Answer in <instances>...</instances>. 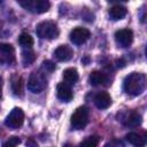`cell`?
Segmentation results:
<instances>
[{"label":"cell","instance_id":"obj_1","mask_svg":"<svg viewBox=\"0 0 147 147\" xmlns=\"http://www.w3.org/2000/svg\"><path fill=\"white\" fill-rule=\"evenodd\" d=\"M146 87V77L140 72H132L123 80V90L129 95L136 96L141 94Z\"/></svg>","mask_w":147,"mask_h":147},{"label":"cell","instance_id":"obj_2","mask_svg":"<svg viewBox=\"0 0 147 147\" xmlns=\"http://www.w3.org/2000/svg\"><path fill=\"white\" fill-rule=\"evenodd\" d=\"M36 33L38 37L44 39H54L59 36V29L52 21H44L37 25Z\"/></svg>","mask_w":147,"mask_h":147},{"label":"cell","instance_id":"obj_3","mask_svg":"<svg viewBox=\"0 0 147 147\" xmlns=\"http://www.w3.org/2000/svg\"><path fill=\"white\" fill-rule=\"evenodd\" d=\"M88 122V109L85 106L78 107L74 114L71 115L70 118V123L74 130H82L86 126Z\"/></svg>","mask_w":147,"mask_h":147},{"label":"cell","instance_id":"obj_4","mask_svg":"<svg viewBox=\"0 0 147 147\" xmlns=\"http://www.w3.org/2000/svg\"><path fill=\"white\" fill-rule=\"evenodd\" d=\"M46 85H47V80L42 72L33 71L30 75V78L28 80V90L31 91L32 93H40L41 91L45 90Z\"/></svg>","mask_w":147,"mask_h":147},{"label":"cell","instance_id":"obj_5","mask_svg":"<svg viewBox=\"0 0 147 147\" xmlns=\"http://www.w3.org/2000/svg\"><path fill=\"white\" fill-rule=\"evenodd\" d=\"M18 3L29 11L41 14L49 9V2L47 0H20Z\"/></svg>","mask_w":147,"mask_h":147},{"label":"cell","instance_id":"obj_6","mask_svg":"<svg viewBox=\"0 0 147 147\" xmlns=\"http://www.w3.org/2000/svg\"><path fill=\"white\" fill-rule=\"evenodd\" d=\"M24 122V113L21 108H14L6 117L5 124L10 129H18Z\"/></svg>","mask_w":147,"mask_h":147},{"label":"cell","instance_id":"obj_7","mask_svg":"<svg viewBox=\"0 0 147 147\" xmlns=\"http://www.w3.org/2000/svg\"><path fill=\"white\" fill-rule=\"evenodd\" d=\"M115 41L119 47H129L133 41V32L130 29H121L115 32Z\"/></svg>","mask_w":147,"mask_h":147},{"label":"cell","instance_id":"obj_8","mask_svg":"<svg viewBox=\"0 0 147 147\" xmlns=\"http://www.w3.org/2000/svg\"><path fill=\"white\" fill-rule=\"evenodd\" d=\"M91 33L86 28L83 26H77L75 29L71 30L70 32V40L75 44V45H82L84 44L88 38H90Z\"/></svg>","mask_w":147,"mask_h":147},{"label":"cell","instance_id":"obj_9","mask_svg":"<svg viewBox=\"0 0 147 147\" xmlns=\"http://www.w3.org/2000/svg\"><path fill=\"white\" fill-rule=\"evenodd\" d=\"M0 60L2 63H13L15 60V49L10 44L0 45Z\"/></svg>","mask_w":147,"mask_h":147},{"label":"cell","instance_id":"obj_10","mask_svg":"<svg viewBox=\"0 0 147 147\" xmlns=\"http://www.w3.org/2000/svg\"><path fill=\"white\" fill-rule=\"evenodd\" d=\"M126 140L137 147H142L147 144V132H130L126 134Z\"/></svg>","mask_w":147,"mask_h":147},{"label":"cell","instance_id":"obj_11","mask_svg":"<svg viewBox=\"0 0 147 147\" xmlns=\"http://www.w3.org/2000/svg\"><path fill=\"white\" fill-rule=\"evenodd\" d=\"M56 95L61 101L69 102L72 99V91L67 83H60L56 87Z\"/></svg>","mask_w":147,"mask_h":147},{"label":"cell","instance_id":"obj_12","mask_svg":"<svg viewBox=\"0 0 147 147\" xmlns=\"http://www.w3.org/2000/svg\"><path fill=\"white\" fill-rule=\"evenodd\" d=\"M54 56L56 57L57 61H61V62L69 61V60L72 57V49H71L68 45H60V46L55 49Z\"/></svg>","mask_w":147,"mask_h":147},{"label":"cell","instance_id":"obj_13","mask_svg":"<svg viewBox=\"0 0 147 147\" xmlns=\"http://www.w3.org/2000/svg\"><path fill=\"white\" fill-rule=\"evenodd\" d=\"M94 105L99 109H107L111 105V98L107 92H99L94 96Z\"/></svg>","mask_w":147,"mask_h":147},{"label":"cell","instance_id":"obj_14","mask_svg":"<svg viewBox=\"0 0 147 147\" xmlns=\"http://www.w3.org/2000/svg\"><path fill=\"white\" fill-rule=\"evenodd\" d=\"M122 122L127 127H137L141 124V116L136 111H131L123 117Z\"/></svg>","mask_w":147,"mask_h":147},{"label":"cell","instance_id":"obj_15","mask_svg":"<svg viewBox=\"0 0 147 147\" xmlns=\"http://www.w3.org/2000/svg\"><path fill=\"white\" fill-rule=\"evenodd\" d=\"M88 83L92 85V86H99V85H102L105 83H107V76L101 72V71H92L88 76Z\"/></svg>","mask_w":147,"mask_h":147},{"label":"cell","instance_id":"obj_16","mask_svg":"<svg viewBox=\"0 0 147 147\" xmlns=\"http://www.w3.org/2000/svg\"><path fill=\"white\" fill-rule=\"evenodd\" d=\"M126 11L127 10H126V8L124 6H122V5H115V6H113L109 9L108 14H109V17L113 21H118V20H122L126 15Z\"/></svg>","mask_w":147,"mask_h":147},{"label":"cell","instance_id":"obj_17","mask_svg":"<svg viewBox=\"0 0 147 147\" xmlns=\"http://www.w3.org/2000/svg\"><path fill=\"white\" fill-rule=\"evenodd\" d=\"M63 79L67 84H75L78 80V71L75 68H68L63 71Z\"/></svg>","mask_w":147,"mask_h":147},{"label":"cell","instance_id":"obj_18","mask_svg":"<svg viewBox=\"0 0 147 147\" xmlns=\"http://www.w3.org/2000/svg\"><path fill=\"white\" fill-rule=\"evenodd\" d=\"M18 42L22 47H25V48H30L32 45H33V38L26 33V32H23L21 33V36L18 37Z\"/></svg>","mask_w":147,"mask_h":147},{"label":"cell","instance_id":"obj_19","mask_svg":"<svg viewBox=\"0 0 147 147\" xmlns=\"http://www.w3.org/2000/svg\"><path fill=\"white\" fill-rule=\"evenodd\" d=\"M11 88L15 94H22L23 92V78L20 76H15L11 80Z\"/></svg>","mask_w":147,"mask_h":147},{"label":"cell","instance_id":"obj_20","mask_svg":"<svg viewBox=\"0 0 147 147\" xmlns=\"http://www.w3.org/2000/svg\"><path fill=\"white\" fill-rule=\"evenodd\" d=\"M34 60H36V54H34L33 51H31V49H25V51L22 52V62L24 63V65L31 64Z\"/></svg>","mask_w":147,"mask_h":147},{"label":"cell","instance_id":"obj_21","mask_svg":"<svg viewBox=\"0 0 147 147\" xmlns=\"http://www.w3.org/2000/svg\"><path fill=\"white\" fill-rule=\"evenodd\" d=\"M98 144H99V137L91 136V137H87L85 140H83L79 144V147H96Z\"/></svg>","mask_w":147,"mask_h":147},{"label":"cell","instance_id":"obj_22","mask_svg":"<svg viewBox=\"0 0 147 147\" xmlns=\"http://www.w3.org/2000/svg\"><path fill=\"white\" fill-rule=\"evenodd\" d=\"M20 142H21V140L18 137H10L7 141L3 142L2 147H16L17 145H20Z\"/></svg>","mask_w":147,"mask_h":147},{"label":"cell","instance_id":"obj_23","mask_svg":"<svg viewBox=\"0 0 147 147\" xmlns=\"http://www.w3.org/2000/svg\"><path fill=\"white\" fill-rule=\"evenodd\" d=\"M42 69L45 71H48V72H53L55 70V64L51 61V60H45L42 62Z\"/></svg>","mask_w":147,"mask_h":147},{"label":"cell","instance_id":"obj_24","mask_svg":"<svg viewBox=\"0 0 147 147\" xmlns=\"http://www.w3.org/2000/svg\"><path fill=\"white\" fill-rule=\"evenodd\" d=\"M105 147H117V145L115 144V141H110V142H107Z\"/></svg>","mask_w":147,"mask_h":147},{"label":"cell","instance_id":"obj_25","mask_svg":"<svg viewBox=\"0 0 147 147\" xmlns=\"http://www.w3.org/2000/svg\"><path fill=\"white\" fill-rule=\"evenodd\" d=\"M26 146L28 147H37V145L32 141V140H29V141H26Z\"/></svg>","mask_w":147,"mask_h":147},{"label":"cell","instance_id":"obj_26","mask_svg":"<svg viewBox=\"0 0 147 147\" xmlns=\"http://www.w3.org/2000/svg\"><path fill=\"white\" fill-rule=\"evenodd\" d=\"M82 62H83V63H87V62H88V57H84V59H82Z\"/></svg>","mask_w":147,"mask_h":147},{"label":"cell","instance_id":"obj_27","mask_svg":"<svg viewBox=\"0 0 147 147\" xmlns=\"http://www.w3.org/2000/svg\"><path fill=\"white\" fill-rule=\"evenodd\" d=\"M145 53H146V56H147V46H146V49H145Z\"/></svg>","mask_w":147,"mask_h":147}]
</instances>
